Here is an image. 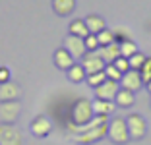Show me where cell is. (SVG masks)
Returning <instances> with one entry per match:
<instances>
[{"instance_id": "cb8c5ba5", "label": "cell", "mask_w": 151, "mask_h": 145, "mask_svg": "<svg viewBox=\"0 0 151 145\" xmlns=\"http://www.w3.org/2000/svg\"><path fill=\"white\" fill-rule=\"evenodd\" d=\"M97 39H99V47H107L111 43H116L114 41V33L111 29H103L101 33H97Z\"/></svg>"}, {"instance_id": "d4e9b609", "label": "cell", "mask_w": 151, "mask_h": 145, "mask_svg": "<svg viewBox=\"0 0 151 145\" xmlns=\"http://www.w3.org/2000/svg\"><path fill=\"white\" fill-rule=\"evenodd\" d=\"M139 75H142L143 85H147V83L151 81V58H145V62H143L142 70H139Z\"/></svg>"}, {"instance_id": "8992f818", "label": "cell", "mask_w": 151, "mask_h": 145, "mask_svg": "<svg viewBox=\"0 0 151 145\" xmlns=\"http://www.w3.org/2000/svg\"><path fill=\"white\" fill-rule=\"evenodd\" d=\"M62 47L66 48L72 56H74V60H81V58L87 54V48H85L83 39H81V37H76V35H70V33L66 35Z\"/></svg>"}, {"instance_id": "484cf974", "label": "cell", "mask_w": 151, "mask_h": 145, "mask_svg": "<svg viewBox=\"0 0 151 145\" xmlns=\"http://www.w3.org/2000/svg\"><path fill=\"white\" fill-rule=\"evenodd\" d=\"M105 74H107L109 79H114V81H120V79H122V74L116 70L114 64H107V66H105Z\"/></svg>"}, {"instance_id": "277c9868", "label": "cell", "mask_w": 151, "mask_h": 145, "mask_svg": "<svg viewBox=\"0 0 151 145\" xmlns=\"http://www.w3.org/2000/svg\"><path fill=\"white\" fill-rule=\"evenodd\" d=\"M22 114L19 101H2L0 103V124H16Z\"/></svg>"}, {"instance_id": "4316f807", "label": "cell", "mask_w": 151, "mask_h": 145, "mask_svg": "<svg viewBox=\"0 0 151 145\" xmlns=\"http://www.w3.org/2000/svg\"><path fill=\"white\" fill-rule=\"evenodd\" d=\"M112 64L116 66V70H118L120 74H126V72L130 70V62H128V58H124V56H118Z\"/></svg>"}, {"instance_id": "6da1fadb", "label": "cell", "mask_w": 151, "mask_h": 145, "mask_svg": "<svg viewBox=\"0 0 151 145\" xmlns=\"http://www.w3.org/2000/svg\"><path fill=\"white\" fill-rule=\"evenodd\" d=\"M72 122L76 126H83V124H89L91 120L95 118V112H93V103L89 99H78V101L72 105Z\"/></svg>"}, {"instance_id": "5bb4252c", "label": "cell", "mask_w": 151, "mask_h": 145, "mask_svg": "<svg viewBox=\"0 0 151 145\" xmlns=\"http://www.w3.org/2000/svg\"><path fill=\"white\" fill-rule=\"evenodd\" d=\"M78 2L76 0H52V12L60 18H68L76 12Z\"/></svg>"}, {"instance_id": "44dd1931", "label": "cell", "mask_w": 151, "mask_h": 145, "mask_svg": "<svg viewBox=\"0 0 151 145\" xmlns=\"http://www.w3.org/2000/svg\"><path fill=\"white\" fill-rule=\"evenodd\" d=\"M120 45V56H124V58H130L132 54H136L139 50L138 48V45L134 43L132 39H128V41H124V43H118Z\"/></svg>"}, {"instance_id": "f546056e", "label": "cell", "mask_w": 151, "mask_h": 145, "mask_svg": "<svg viewBox=\"0 0 151 145\" xmlns=\"http://www.w3.org/2000/svg\"><path fill=\"white\" fill-rule=\"evenodd\" d=\"M6 81H10V70L8 68H0V83H6Z\"/></svg>"}, {"instance_id": "83f0119b", "label": "cell", "mask_w": 151, "mask_h": 145, "mask_svg": "<svg viewBox=\"0 0 151 145\" xmlns=\"http://www.w3.org/2000/svg\"><path fill=\"white\" fill-rule=\"evenodd\" d=\"M83 43H85V48H87V50H97L99 48V39H97V35H93V33H89V35L83 39Z\"/></svg>"}, {"instance_id": "ba28073f", "label": "cell", "mask_w": 151, "mask_h": 145, "mask_svg": "<svg viewBox=\"0 0 151 145\" xmlns=\"http://www.w3.org/2000/svg\"><path fill=\"white\" fill-rule=\"evenodd\" d=\"M22 132L14 124H0V145H22Z\"/></svg>"}, {"instance_id": "ac0fdd59", "label": "cell", "mask_w": 151, "mask_h": 145, "mask_svg": "<svg viewBox=\"0 0 151 145\" xmlns=\"http://www.w3.org/2000/svg\"><path fill=\"white\" fill-rule=\"evenodd\" d=\"M134 103H136V93H132V91H128V89L120 87V91L116 93V97H114V105L116 106H122V108H130Z\"/></svg>"}, {"instance_id": "3957f363", "label": "cell", "mask_w": 151, "mask_h": 145, "mask_svg": "<svg viewBox=\"0 0 151 145\" xmlns=\"http://www.w3.org/2000/svg\"><path fill=\"white\" fill-rule=\"evenodd\" d=\"M107 134H109V120L99 124V126H95V128H91V130H87V132L74 134V141L80 145H91L95 141H101Z\"/></svg>"}, {"instance_id": "7a4b0ae2", "label": "cell", "mask_w": 151, "mask_h": 145, "mask_svg": "<svg viewBox=\"0 0 151 145\" xmlns=\"http://www.w3.org/2000/svg\"><path fill=\"white\" fill-rule=\"evenodd\" d=\"M109 137H111L112 143H126L130 141V134H128V126H126V118L122 116H114V118L109 122Z\"/></svg>"}, {"instance_id": "7c38bea8", "label": "cell", "mask_w": 151, "mask_h": 145, "mask_svg": "<svg viewBox=\"0 0 151 145\" xmlns=\"http://www.w3.org/2000/svg\"><path fill=\"white\" fill-rule=\"evenodd\" d=\"M22 97V87H19L16 81H6V83H0V103L2 101H19Z\"/></svg>"}, {"instance_id": "ffe728a7", "label": "cell", "mask_w": 151, "mask_h": 145, "mask_svg": "<svg viewBox=\"0 0 151 145\" xmlns=\"http://www.w3.org/2000/svg\"><path fill=\"white\" fill-rule=\"evenodd\" d=\"M85 78H87V74H85V70H83L81 64H74V66L68 70V79H70L72 83H80V81H83Z\"/></svg>"}, {"instance_id": "603a6c76", "label": "cell", "mask_w": 151, "mask_h": 145, "mask_svg": "<svg viewBox=\"0 0 151 145\" xmlns=\"http://www.w3.org/2000/svg\"><path fill=\"white\" fill-rule=\"evenodd\" d=\"M145 54H142V52H139V50H138V52H136V54H132V56H130L128 58V62H130V70H142V66H143V62H145Z\"/></svg>"}, {"instance_id": "4fadbf2b", "label": "cell", "mask_w": 151, "mask_h": 145, "mask_svg": "<svg viewBox=\"0 0 151 145\" xmlns=\"http://www.w3.org/2000/svg\"><path fill=\"white\" fill-rule=\"evenodd\" d=\"M74 64H76L74 56H72V54L68 52L64 47H60L56 52H54V66H56L58 70H66L68 72L72 66H74Z\"/></svg>"}, {"instance_id": "5b68a950", "label": "cell", "mask_w": 151, "mask_h": 145, "mask_svg": "<svg viewBox=\"0 0 151 145\" xmlns=\"http://www.w3.org/2000/svg\"><path fill=\"white\" fill-rule=\"evenodd\" d=\"M126 126H128L130 139H142L147 134V124L142 114H130L126 118Z\"/></svg>"}, {"instance_id": "9c48e42d", "label": "cell", "mask_w": 151, "mask_h": 145, "mask_svg": "<svg viewBox=\"0 0 151 145\" xmlns=\"http://www.w3.org/2000/svg\"><path fill=\"white\" fill-rule=\"evenodd\" d=\"M120 91V81L114 79H105L99 87H95V99H103V101H114L116 93Z\"/></svg>"}, {"instance_id": "9a60e30c", "label": "cell", "mask_w": 151, "mask_h": 145, "mask_svg": "<svg viewBox=\"0 0 151 145\" xmlns=\"http://www.w3.org/2000/svg\"><path fill=\"white\" fill-rule=\"evenodd\" d=\"M97 52H99V56L105 60V64H112V62L120 56V45L111 43V45H107V47H99Z\"/></svg>"}, {"instance_id": "30bf717a", "label": "cell", "mask_w": 151, "mask_h": 145, "mask_svg": "<svg viewBox=\"0 0 151 145\" xmlns=\"http://www.w3.org/2000/svg\"><path fill=\"white\" fill-rule=\"evenodd\" d=\"M142 85H143V81H142V75H139L138 70H128L126 74H122V79H120V87L122 89L138 93L142 89Z\"/></svg>"}, {"instance_id": "d6986e66", "label": "cell", "mask_w": 151, "mask_h": 145, "mask_svg": "<svg viewBox=\"0 0 151 145\" xmlns=\"http://www.w3.org/2000/svg\"><path fill=\"white\" fill-rule=\"evenodd\" d=\"M68 31H70V35L81 37V39H85V37L89 35V29H87V25H85L83 19H74V22H70Z\"/></svg>"}, {"instance_id": "8fae6325", "label": "cell", "mask_w": 151, "mask_h": 145, "mask_svg": "<svg viewBox=\"0 0 151 145\" xmlns=\"http://www.w3.org/2000/svg\"><path fill=\"white\" fill-rule=\"evenodd\" d=\"M29 130H31V134L35 137H47L52 132V122H50L47 116H37V118H33Z\"/></svg>"}, {"instance_id": "52a82bcc", "label": "cell", "mask_w": 151, "mask_h": 145, "mask_svg": "<svg viewBox=\"0 0 151 145\" xmlns=\"http://www.w3.org/2000/svg\"><path fill=\"white\" fill-rule=\"evenodd\" d=\"M81 66H83L85 74L89 75V74H97V72H103L107 64H105V60L99 56L97 50H87V54L81 58Z\"/></svg>"}, {"instance_id": "4dcf8cb0", "label": "cell", "mask_w": 151, "mask_h": 145, "mask_svg": "<svg viewBox=\"0 0 151 145\" xmlns=\"http://www.w3.org/2000/svg\"><path fill=\"white\" fill-rule=\"evenodd\" d=\"M147 89H149V93H151V81H149V83H147Z\"/></svg>"}, {"instance_id": "f1b7e54d", "label": "cell", "mask_w": 151, "mask_h": 145, "mask_svg": "<svg viewBox=\"0 0 151 145\" xmlns=\"http://www.w3.org/2000/svg\"><path fill=\"white\" fill-rule=\"evenodd\" d=\"M112 33H114V41H116V43H124V41H128V39H130V37H128V31L122 29V27L114 29Z\"/></svg>"}, {"instance_id": "7402d4cb", "label": "cell", "mask_w": 151, "mask_h": 145, "mask_svg": "<svg viewBox=\"0 0 151 145\" xmlns=\"http://www.w3.org/2000/svg\"><path fill=\"white\" fill-rule=\"evenodd\" d=\"M105 79H107V74H105V70H103V72H97V74H89L87 78H85V81H87L89 87L95 89V87H99Z\"/></svg>"}, {"instance_id": "e0dca14e", "label": "cell", "mask_w": 151, "mask_h": 145, "mask_svg": "<svg viewBox=\"0 0 151 145\" xmlns=\"http://www.w3.org/2000/svg\"><path fill=\"white\" fill-rule=\"evenodd\" d=\"M93 112L95 116H111L114 112V101H103V99H95L93 101Z\"/></svg>"}, {"instance_id": "2e32d148", "label": "cell", "mask_w": 151, "mask_h": 145, "mask_svg": "<svg viewBox=\"0 0 151 145\" xmlns=\"http://www.w3.org/2000/svg\"><path fill=\"white\" fill-rule=\"evenodd\" d=\"M83 22H85V25H87L89 33H93V35L101 33L103 29H107V22H105V19L99 16V14H89Z\"/></svg>"}]
</instances>
